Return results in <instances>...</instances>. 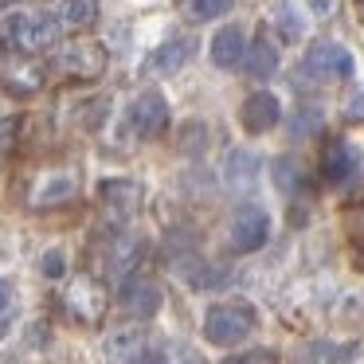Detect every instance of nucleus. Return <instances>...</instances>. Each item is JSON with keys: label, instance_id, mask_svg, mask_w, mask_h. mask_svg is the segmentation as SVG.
Here are the masks:
<instances>
[{"label": "nucleus", "instance_id": "1", "mask_svg": "<svg viewBox=\"0 0 364 364\" xmlns=\"http://www.w3.org/2000/svg\"><path fill=\"white\" fill-rule=\"evenodd\" d=\"M59 16L51 12H12L0 20V48L12 55H40V51L59 43Z\"/></svg>", "mask_w": 364, "mask_h": 364}, {"label": "nucleus", "instance_id": "2", "mask_svg": "<svg viewBox=\"0 0 364 364\" xmlns=\"http://www.w3.org/2000/svg\"><path fill=\"white\" fill-rule=\"evenodd\" d=\"M259 325V314L247 298H231V301H215L208 306L204 314V337L208 345H220V348H231L239 341H247Z\"/></svg>", "mask_w": 364, "mask_h": 364}, {"label": "nucleus", "instance_id": "3", "mask_svg": "<svg viewBox=\"0 0 364 364\" xmlns=\"http://www.w3.org/2000/svg\"><path fill=\"white\" fill-rule=\"evenodd\" d=\"M168 126V102L161 90H141L134 102L126 106V134L134 141H153Z\"/></svg>", "mask_w": 364, "mask_h": 364}, {"label": "nucleus", "instance_id": "4", "mask_svg": "<svg viewBox=\"0 0 364 364\" xmlns=\"http://www.w3.org/2000/svg\"><path fill=\"white\" fill-rule=\"evenodd\" d=\"M301 71H306L309 79H321V82H345V79H353L356 59H353V51H348L345 43L321 40V43H314V48L306 51Z\"/></svg>", "mask_w": 364, "mask_h": 364}, {"label": "nucleus", "instance_id": "5", "mask_svg": "<svg viewBox=\"0 0 364 364\" xmlns=\"http://www.w3.org/2000/svg\"><path fill=\"white\" fill-rule=\"evenodd\" d=\"M48 75H43V63L36 55H0V87L9 90L12 98H32L43 90Z\"/></svg>", "mask_w": 364, "mask_h": 364}, {"label": "nucleus", "instance_id": "6", "mask_svg": "<svg viewBox=\"0 0 364 364\" xmlns=\"http://www.w3.org/2000/svg\"><path fill=\"white\" fill-rule=\"evenodd\" d=\"M228 235H231V247H235L239 255L262 251V247L270 243V215H267V208H259V204L239 208V212L231 215Z\"/></svg>", "mask_w": 364, "mask_h": 364}, {"label": "nucleus", "instance_id": "7", "mask_svg": "<svg viewBox=\"0 0 364 364\" xmlns=\"http://www.w3.org/2000/svg\"><path fill=\"white\" fill-rule=\"evenodd\" d=\"M75 196H79V173L75 168H48V173L36 176L32 192H28V204L43 212V208H59Z\"/></svg>", "mask_w": 364, "mask_h": 364}, {"label": "nucleus", "instance_id": "8", "mask_svg": "<svg viewBox=\"0 0 364 364\" xmlns=\"http://www.w3.org/2000/svg\"><path fill=\"white\" fill-rule=\"evenodd\" d=\"M161 301H165L161 286L153 282V278H145V274H129L126 282L118 286V306L126 309L129 317H137V321L157 317L161 314Z\"/></svg>", "mask_w": 364, "mask_h": 364}, {"label": "nucleus", "instance_id": "9", "mask_svg": "<svg viewBox=\"0 0 364 364\" xmlns=\"http://www.w3.org/2000/svg\"><path fill=\"white\" fill-rule=\"evenodd\" d=\"M59 67L71 79H98L106 71V48L95 40H71L59 51Z\"/></svg>", "mask_w": 364, "mask_h": 364}, {"label": "nucleus", "instance_id": "10", "mask_svg": "<svg viewBox=\"0 0 364 364\" xmlns=\"http://www.w3.org/2000/svg\"><path fill=\"white\" fill-rule=\"evenodd\" d=\"M98 200H102V208L114 215V220H129V215L141 208L145 188L134 181V176H110V181L98 184Z\"/></svg>", "mask_w": 364, "mask_h": 364}, {"label": "nucleus", "instance_id": "11", "mask_svg": "<svg viewBox=\"0 0 364 364\" xmlns=\"http://www.w3.org/2000/svg\"><path fill=\"white\" fill-rule=\"evenodd\" d=\"M278 122H282V102H278V95H270V90H255V95H247V102L239 106V126H243L247 134H270Z\"/></svg>", "mask_w": 364, "mask_h": 364}, {"label": "nucleus", "instance_id": "12", "mask_svg": "<svg viewBox=\"0 0 364 364\" xmlns=\"http://www.w3.org/2000/svg\"><path fill=\"white\" fill-rule=\"evenodd\" d=\"M67 309H71L75 317H79L82 325H95V321H102V314H106V290L95 282V278H75L71 286H67Z\"/></svg>", "mask_w": 364, "mask_h": 364}, {"label": "nucleus", "instance_id": "13", "mask_svg": "<svg viewBox=\"0 0 364 364\" xmlns=\"http://www.w3.org/2000/svg\"><path fill=\"white\" fill-rule=\"evenodd\" d=\"M149 337L141 325H118L102 337V360L106 364H134L141 353H149Z\"/></svg>", "mask_w": 364, "mask_h": 364}, {"label": "nucleus", "instance_id": "14", "mask_svg": "<svg viewBox=\"0 0 364 364\" xmlns=\"http://www.w3.org/2000/svg\"><path fill=\"white\" fill-rule=\"evenodd\" d=\"M356 168H360V149H356L353 141H333L329 149H325L321 157V173L329 184H345L356 176Z\"/></svg>", "mask_w": 364, "mask_h": 364}, {"label": "nucleus", "instance_id": "15", "mask_svg": "<svg viewBox=\"0 0 364 364\" xmlns=\"http://www.w3.org/2000/svg\"><path fill=\"white\" fill-rule=\"evenodd\" d=\"M247 32L239 24H223L220 32L212 36V43H208V51H212V63L215 67H239L247 55Z\"/></svg>", "mask_w": 364, "mask_h": 364}, {"label": "nucleus", "instance_id": "16", "mask_svg": "<svg viewBox=\"0 0 364 364\" xmlns=\"http://www.w3.org/2000/svg\"><path fill=\"white\" fill-rule=\"evenodd\" d=\"M192 51H196V40H188V36H173V40H165L157 51H153L145 67H149L153 75H176L192 59Z\"/></svg>", "mask_w": 364, "mask_h": 364}, {"label": "nucleus", "instance_id": "17", "mask_svg": "<svg viewBox=\"0 0 364 364\" xmlns=\"http://www.w3.org/2000/svg\"><path fill=\"white\" fill-rule=\"evenodd\" d=\"M274 32H278V40L282 43H301L306 40V32H309V16H306V9H301L298 0H282L274 9Z\"/></svg>", "mask_w": 364, "mask_h": 364}, {"label": "nucleus", "instance_id": "18", "mask_svg": "<svg viewBox=\"0 0 364 364\" xmlns=\"http://www.w3.org/2000/svg\"><path fill=\"white\" fill-rule=\"evenodd\" d=\"M141 255H145V243L141 239H134V235H122V239H114V247H110V274L118 278V282H126L129 274H137V267H141Z\"/></svg>", "mask_w": 364, "mask_h": 364}, {"label": "nucleus", "instance_id": "19", "mask_svg": "<svg viewBox=\"0 0 364 364\" xmlns=\"http://www.w3.org/2000/svg\"><path fill=\"white\" fill-rule=\"evenodd\" d=\"M243 67H247V75H251V79H267V75H274L278 51H274V43H270V36H259V40L247 48Z\"/></svg>", "mask_w": 364, "mask_h": 364}, {"label": "nucleus", "instance_id": "20", "mask_svg": "<svg viewBox=\"0 0 364 364\" xmlns=\"http://www.w3.org/2000/svg\"><path fill=\"white\" fill-rule=\"evenodd\" d=\"M235 0H176V12H181L188 24H208V20H220L231 12Z\"/></svg>", "mask_w": 364, "mask_h": 364}, {"label": "nucleus", "instance_id": "21", "mask_svg": "<svg viewBox=\"0 0 364 364\" xmlns=\"http://www.w3.org/2000/svg\"><path fill=\"white\" fill-rule=\"evenodd\" d=\"M55 16L63 28H75V32H79V28H90L98 20V4L95 0H59Z\"/></svg>", "mask_w": 364, "mask_h": 364}, {"label": "nucleus", "instance_id": "22", "mask_svg": "<svg viewBox=\"0 0 364 364\" xmlns=\"http://www.w3.org/2000/svg\"><path fill=\"white\" fill-rule=\"evenodd\" d=\"M255 176H259V161L251 157V153H231L228 157V184H251Z\"/></svg>", "mask_w": 364, "mask_h": 364}, {"label": "nucleus", "instance_id": "23", "mask_svg": "<svg viewBox=\"0 0 364 364\" xmlns=\"http://www.w3.org/2000/svg\"><path fill=\"white\" fill-rule=\"evenodd\" d=\"M40 274L51 278V282H59V278L67 274V251L63 247H48V251L40 255Z\"/></svg>", "mask_w": 364, "mask_h": 364}, {"label": "nucleus", "instance_id": "24", "mask_svg": "<svg viewBox=\"0 0 364 364\" xmlns=\"http://www.w3.org/2000/svg\"><path fill=\"white\" fill-rule=\"evenodd\" d=\"M223 364H278V356L270 353V348H247V353H239V356H228Z\"/></svg>", "mask_w": 364, "mask_h": 364}, {"label": "nucleus", "instance_id": "25", "mask_svg": "<svg viewBox=\"0 0 364 364\" xmlns=\"http://www.w3.org/2000/svg\"><path fill=\"white\" fill-rule=\"evenodd\" d=\"M301 9L309 12L314 20H329L333 12H337V0H298Z\"/></svg>", "mask_w": 364, "mask_h": 364}, {"label": "nucleus", "instance_id": "26", "mask_svg": "<svg viewBox=\"0 0 364 364\" xmlns=\"http://www.w3.org/2000/svg\"><path fill=\"white\" fill-rule=\"evenodd\" d=\"M173 364H208V360L196 353V348H176V353H173Z\"/></svg>", "mask_w": 364, "mask_h": 364}, {"label": "nucleus", "instance_id": "27", "mask_svg": "<svg viewBox=\"0 0 364 364\" xmlns=\"http://www.w3.org/2000/svg\"><path fill=\"white\" fill-rule=\"evenodd\" d=\"M9 309H12V286L4 282V278H0V317L9 314Z\"/></svg>", "mask_w": 364, "mask_h": 364}, {"label": "nucleus", "instance_id": "28", "mask_svg": "<svg viewBox=\"0 0 364 364\" xmlns=\"http://www.w3.org/2000/svg\"><path fill=\"white\" fill-rule=\"evenodd\" d=\"M12 134H16V122H0V153L9 149V141H12Z\"/></svg>", "mask_w": 364, "mask_h": 364}, {"label": "nucleus", "instance_id": "29", "mask_svg": "<svg viewBox=\"0 0 364 364\" xmlns=\"http://www.w3.org/2000/svg\"><path fill=\"white\" fill-rule=\"evenodd\" d=\"M134 364H168V360H165V356H161V353H141V356H137Z\"/></svg>", "mask_w": 364, "mask_h": 364}, {"label": "nucleus", "instance_id": "30", "mask_svg": "<svg viewBox=\"0 0 364 364\" xmlns=\"http://www.w3.org/2000/svg\"><path fill=\"white\" fill-rule=\"evenodd\" d=\"M12 4H20V0H0V9H12Z\"/></svg>", "mask_w": 364, "mask_h": 364}, {"label": "nucleus", "instance_id": "31", "mask_svg": "<svg viewBox=\"0 0 364 364\" xmlns=\"http://www.w3.org/2000/svg\"><path fill=\"white\" fill-rule=\"evenodd\" d=\"M356 259H360V267H364V247H360V255H356Z\"/></svg>", "mask_w": 364, "mask_h": 364}]
</instances>
